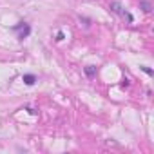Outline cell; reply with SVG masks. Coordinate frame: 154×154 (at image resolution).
Wrapping results in <instances>:
<instances>
[{
	"mask_svg": "<svg viewBox=\"0 0 154 154\" xmlns=\"http://www.w3.org/2000/svg\"><path fill=\"white\" fill-rule=\"evenodd\" d=\"M24 82H26L27 85H33V84H35V76H33V74H24Z\"/></svg>",
	"mask_w": 154,
	"mask_h": 154,
	"instance_id": "1",
	"label": "cell"
},
{
	"mask_svg": "<svg viewBox=\"0 0 154 154\" xmlns=\"http://www.w3.org/2000/svg\"><path fill=\"white\" fill-rule=\"evenodd\" d=\"M85 71H87V74H89V76H93V74H94V67H93V65H89Z\"/></svg>",
	"mask_w": 154,
	"mask_h": 154,
	"instance_id": "2",
	"label": "cell"
}]
</instances>
